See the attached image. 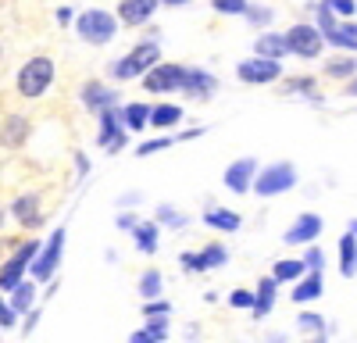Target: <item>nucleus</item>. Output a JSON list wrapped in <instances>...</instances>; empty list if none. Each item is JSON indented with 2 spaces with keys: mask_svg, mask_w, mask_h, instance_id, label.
<instances>
[{
  "mask_svg": "<svg viewBox=\"0 0 357 343\" xmlns=\"http://www.w3.org/2000/svg\"><path fill=\"white\" fill-rule=\"evenodd\" d=\"M161 65V47L154 43V40H143V43H136L126 57H118V61L111 65V75L118 79V82H129V79H143L151 68H158Z\"/></svg>",
  "mask_w": 357,
  "mask_h": 343,
  "instance_id": "nucleus-1",
  "label": "nucleus"
},
{
  "mask_svg": "<svg viewBox=\"0 0 357 343\" xmlns=\"http://www.w3.org/2000/svg\"><path fill=\"white\" fill-rule=\"evenodd\" d=\"M43 250V243L40 240H25V243H18V250L8 257L4 265H0V294H15L18 286L25 282V272L33 268V261H36V254Z\"/></svg>",
  "mask_w": 357,
  "mask_h": 343,
  "instance_id": "nucleus-2",
  "label": "nucleus"
},
{
  "mask_svg": "<svg viewBox=\"0 0 357 343\" xmlns=\"http://www.w3.org/2000/svg\"><path fill=\"white\" fill-rule=\"evenodd\" d=\"M50 82H54V61L47 54H36V57H29V61L22 65L15 86H18V93L25 100H36V97H43L50 90Z\"/></svg>",
  "mask_w": 357,
  "mask_h": 343,
  "instance_id": "nucleus-3",
  "label": "nucleus"
},
{
  "mask_svg": "<svg viewBox=\"0 0 357 343\" xmlns=\"http://www.w3.org/2000/svg\"><path fill=\"white\" fill-rule=\"evenodd\" d=\"M75 33H79L82 43L104 47V43H111L114 33H118V15H111V11H104V8H89V11H82V15L75 18Z\"/></svg>",
  "mask_w": 357,
  "mask_h": 343,
  "instance_id": "nucleus-4",
  "label": "nucleus"
},
{
  "mask_svg": "<svg viewBox=\"0 0 357 343\" xmlns=\"http://www.w3.org/2000/svg\"><path fill=\"white\" fill-rule=\"evenodd\" d=\"M296 168H293V161H272V165H261V172H257V179H254V197H282V193H289L293 186H296Z\"/></svg>",
  "mask_w": 357,
  "mask_h": 343,
  "instance_id": "nucleus-5",
  "label": "nucleus"
},
{
  "mask_svg": "<svg viewBox=\"0 0 357 343\" xmlns=\"http://www.w3.org/2000/svg\"><path fill=\"white\" fill-rule=\"evenodd\" d=\"M65 240H68L65 225H57L54 233H50V240L43 243V250L36 254L33 268H29V275H33V282H50V279H54L57 265H61V254H65Z\"/></svg>",
  "mask_w": 357,
  "mask_h": 343,
  "instance_id": "nucleus-6",
  "label": "nucleus"
},
{
  "mask_svg": "<svg viewBox=\"0 0 357 343\" xmlns=\"http://www.w3.org/2000/svg\"><path fill=\"white\" fill-rule=\"evenodd\" d=\"M100 129H97V147L107 151V154H122L126 143H129V129L122 122V111L111 107V111H100Z\"/></svg>",
  "mask_w": 357,
  "mask_h": 343,
  "instance_id": "nucleus-7",
  "label": "nucleus"
},
{
  "mask_svg": "<svg viewBox=\"0 0 357 343\" xmlns=\"http://www.w3.org/2000/svg\"><path fill=\"white\" fill-rule=\"evenodd\" d=\"M186 65H175V61H161L158 68H151L143 75V90L146 93H158V97H165V93H175V90H183V82H186Z\"/></svg>",
  "mask_w": 357,
  "mask_h": 343,
  "instance_id": "nucleus-8",
  "label": "nucleus"
},
{
  "mask_svg": "<svg viewBox=\"0 0 357 343\" xmlns=\"http://www.w3.org/2000/svg\"><path fill=\"white\" fill-rule=\"evenodd\" d=\"M286 43H289V54H296V57H304V61H311V57L321 54L325 36H321V29H318V25L296 22V25L286 29Z\"/></svg>",
  "mask_w": 357,
  "mask_h": 343,
  "instance_id": "nucleus-9",
  "label": "nucleus"
},
{
  "mask_svg": "<svg viewBox=\"0 0 357 343\" xmlns=\"http://www.w3.org/2000/svg\"><path fill=\"white\" fill-rule=\"evenodd\" d=\"M225 261H229L225 243H207V247H200V250H183V254H178V265H183V272H190V275H197V272H215V268H222Z\"/></svg>",
  "mask_w": 357,
  "mask_h": 343,
  "instance_id": "nucleus-10",
  "label": "nucleus"
},
{
  "mask_svg": "<svg viewBox=\"0 0 357 343\" xmlns=\"http://www.w3.org/2000/svg\"><path fill=\"white\" fill-rule=\"evenodd\" d=\"M321 233H325V218L314 215V211H304V215H296L293 225L282 233V243L286 247H311Z\"/></svg>",
  "mask_w": 357,
  "mask_h": 343,
  "instance_id": "nucleus-11",
  "label": "nucleus"
},
{
  "mask_svg": "<svg viewBox=\"0 0 357 343\" xmlns=\"http://www.w3.org/2000/svg\"><path fill=\"white\" fill-rule=\"evenodd\" d=\"M236 79L247 82V86H268V82H275L282 79V65L279 61H268V57H247V61L236 65Z\"/></svg>",
  "mask_w": 357,
  "mask_h": 343,
  "instance_id": "nucleus-12",
  "label": "nucleus"
},
{
  "mask_svg": "<svg viewBox=\"0 0 357 343\" xmlns=\"http://www.w3.org/2000/svg\"><path fill=\"white\" fill-rule=\"evenodd\" d=\"M257 172H261V165L254 161V158H236L225 172H222V183H225V190L229 193H254V179H257Z\"/></svg>",
  "mask_w": 357,
  "mask_h": 343,
  "instance_id": "nucleus-13",
  "label": "nucleus"
},
{
  "mask_svg": "<svg viewBox=\"0 0 357 343\" xmlns=\"http://www.w3.org/2000/svg\"><path fill=\"white\" fill-rule=\"evenodd\" d=\"M11 215L18 218L22 229H40L43 225V211H40V193H18L11 200Z\"/></svg>",
  "mask_w": 357,
  "mask_h": 343,
  "instance_id": "nucleus-14",
  "label": "nucleus"
},
{
  "mask_svg": "<svg viewBox=\"0 0 357 343\" xmlns=\"http://www.w3.org/2000/svg\"><path fill=\"white\" fill-rule=\"evenodd\" d=\"M158 8H161V0H122L114 15H118L122 25H146Z\"/></svg>",
  "mask_w": 357,
  "mask_h": 343,
  "instance_id": "nucleus-15",
  "label": "nucleus"
},
{
  "mask_svg": "<svg viewBox=\"0 0 357 343\" xmlns=\"http://www.w3.org/2000/svg\"><path fill=\"white\" fill-rule=\"evenodd\" d=\"M79 97H82V104L89 107V111H111V107H118V90H111V86H104V82H86L82 90H79Z\"/></svg>",
  "mask_w": 357,
  "mask_h": 343,
  "instance_id": "nucleus-16",
  "label": "nucleus"
},
{
  "mask_svg": "<svg viewBox=\"0 0 357 343\" xmlns=\"http://www.w3.org/2000/svg\"><path fill=\"white\" fill-rule=\"evenodd\" d=\"M254 297H257V300H254V311H250V314H254V319L261 322V319H268V314L275 311L279 282H275L272 275H261V279H257V286H254Z\"/></svg>",
  "mask_w": 357,
  "mask_h": 343,
  "instance_id": "nucleus-17",
  "label": "nucleus"
},
{
  "mask_svg": "<svg viewBox=\"0 0 357 343\" xmlns=\"http://www.w3.org/2000/svg\"><path fill=\"white\" fill-rule=\"evenodd\" d=\"M218 90V79L207 72V68H190L186 72V82H183V93L193 97V100H207V97H215Z\"/></svg>",
  "mask_w": 357,
  "mask_h": 343,
  "instance_id": "nucleus-18",
  "label": "nucleus"
},
{
  "mask_svg": "<svg viewBox=\"0 0 357 343\" xmlns=\"http://www.w3.org/2000/svg\"><path fill=\"white\" fill-rule=\"evenodd\" d=\"M204 225L215 229V233H240L243 215L240 211H229V208H218V204H207L204 208Z\"/></svg>",
  "mask_w": 357,
  "mask_h": 343,
  "instance_id": "nucleus-19",
  "label": "nucleus"
},
{
  "mask_svg": "<svg viewBox=\"0 0 357 343\" xmlns=\"http://www.w3.org/2000/svg\"><path fill=\"white\" fill-rule=\"evenodd\" d=\"M321 294H325V272H307L289 290V300L293 304H314V300H321Z\"/></svg>",
  "mask_w": 357,
  "mask_h": 343,
  "instance_id": "nucleus-20",
  "label": "nucleus"
},
{
  "mask_svg": "<svg viewBox=\"0 0 357 343\" xmlns=\"http://www.w3.org/2000/svg\"><path fill=\"white\" fill-rule=\"evenodd\" d=\"M268 275H272L279 286H282V282H286V286H296V282L307 275V265H304V257H279Z\"/></svg>",
  "mask_w": 357,
  "mask_h": 343,
  "instance_id": "nucleus-21",
  "label": "nucleus"
},
{
  "mask_svg": "<svg viewBox=\"0 0 357 343\" xmlns=\"http://www.w3.org/2000/svg\"><path fill=\"white\" fill-rule=\"evenodd\" d=\"M254 54L257 57H268V61H282L289 54V43H286V33H261L254 40Z\"/></svg>",
  "mask_w": 357,
  "mask_h": 343,
  "instance_id": "nucleus-22",
  "label": "nucleus"
},
{
  "mask_svg": "<svg viewBox=\"0 0 357 343\" xmlns=\"http://www.w3.org/2000/svg\"><path fill=\"white\" fill-rule=\"evenodd\" d=\"M29 132H33L29 119H22V114H8L4 125H0V143H4V147H22V143L29 139Z\"/></svg>",
  "mask_w": 357,
  "mask_h": 343,
  "instance_id": "nucleus-23",
  "label": "nucleus"
},
{
  "mask_svg": "<svg viewBox=\"0 0 357 343\" xmlns=\"http://www.w3.org/2000/svg\"><path fill=\"white\" fill-rule=\"evenodd\" d=\"M132 243L139 254H158V243H161V225L154 218H146L132 229Z\"/></svg>",
  "mask_w": 357,
  "mask_h": 343,
  "instance_id": "nucleus-24",
  "label": "nucleus"
},
{
  "mask_svg": "<svg viewBox=\"0 0 357 343\" xmlns=\"http://www.w3.org/2000/svg\"><path fill=\"white\" fill-rule=\"evenodd\" d=\"M336 250H340V275L343 279H354L357 275V236L354 233H343Z\"/></svg>",
  "mask_w": 357,
  "mask_h": 343,
  "instance_id": "nucleus-25",
  "label": "nucleus"
},
{
  "mask_svg": "<svg viewBox=\"0 0 357 343\" xmlns=\"http://www.w3.org/2000/svg\"><path fill=\"white\" fill-rule=\"evenodd\" d=\"M151 111H154V104H139V100L126 104V107H122L126 129H129V132H143L146 125H151Z\"/></svg>",
  "mask_w": 357,
  "mask_h": 343,
  "instance_id": "nucleus-26",
  "label": "nucleus"
},
{
  "mask_svg": "<svg viewBox=\"0 0 357 343\" xmlns=\"http://www.w3.org/2000/svg\"><path fill=\"white\" fill-rule=\"evenodd\" d=\"M183 114H186V107H178V104H172V100L154 104V111H151V125H154V129H175L178 122H183Z\"/></svg>",
  "mask_w": 357,
  "mask_h": 343,
  "instance_id": "nucleus-27",
  "label": "nucleus"
},
{
  "mask_svg": "<svg viewBox=\"0 0 357 343\" xmlns=\"http://www.w3.org/2000/svg\"><path fill=\"white\" fill-rule=\"evenodd\" d=\"M325 43H333L340 50H357V25L354 22H336L329 33H325Z\"/></svg>",
  "mask_w": 357,
  "mask_h": 343,
  "instance_id": "nucleus-28",
  "label": "nucleus"
},
{
  "mask_svg": "<svg viewBox=\"0 0 357 343\" xmlns=\"http://www.w3.org/2000/svg\"><path fill=\"white\" fill-rule=\"evenodd\" d=\"M36 286H40V282L25 279L15 294H8V307H11L15 314H29V311H33V300H36Z\"/></svg>",
  "mask_w": 357,
  "mask_h": 343,
  "instance_id": "nucleus-29",
  "label": "nucleus"
},
{
  "mask_svg": "<svg viewBox=\"0 0 357 343\" xmlns=\"http://www.w3.org/2000/svg\"><path fill=\"white\" fill-rule=\"evenodd\" d=\"M161 286H165L161 268H146V272L139 275V282H136V290H139L143 300H161Z\"/></svg>",
  "mask_w": 357,
  "mask_h": 343,
  "instance_id": "nucleus-30",
  "label": "nucleus"
},
{
  "mask_svg": "<svg viewBox=\"0 0 357 343\" xmlns=\"http://www.w3.org/2000/svg\"><path fill=\"white\" fill-rule=\"evenodd\" d=\"M296 329L311 340V336H325V333H329V322H325L318 311H301V314H296Z\"/></svg>",
  "mask_w": 357,
  "mask_h": 343,
  "instance_id": "nucleus-31",
  "label": "nucleus"
},
{
  "mask_svg": "<svg viewBox=\"0 0 357 343\" xmlns=\"http://www.w3.org/2000/svg\"><path fill=\"white\" fill-rule=\"evenodd\" d=\"M325 75L329 79H354L357 75V57H333V61H325Z\"/></svg>",
  "mask_w": 357,
  "mask_h": 343,
  "instance_id": "nucleus-32",
  "label": "nucleus"
},
{
  "mask_svg": "<svg viewBox=\"0 0 357 343\" xmlns=\"http://www.w3.org/2000/svg\"><path fill=\"white\" fill-rule=\"evenodd\" d=\"M154 222L165 225V229H186L190 215H186V211H178V208H172V204H161V208L154 211Z\"/></svg>",
  "mask_w": 357,
  "mask_h": 343,
  "instance_id": "nucleus-33",
  "label": "nucleus"
},
{
  "mask_svg": "<svg viewBox=\"0 0 357 343\" xmlns=\"http://www.w3.org/2000/svg\"><path fill=\"white\" fill-rule=\"evenodd\" d=\"M286 93H304L311 104H321V93L314 90V75H293L286 82Z\"/></svg>",
  "mask_w": 357,
  "mask_h": 343,
  "instance_id": "nucleus-34",
  "label": "nucleus"
},
{
  "mask_svg": "<svg viewBox=\"0 0 357 343\" xmlns=\"http://www.w3.org/2000/svg\"><path fill=\"white\" fill-rule=\"evenodd\" d=\"M168 326H172V319H146L143 322V336L151 343H165L168 340Z\"/></svg>",
  "mask_w": 357,
  "mask_h": 343,
  "instance_id": "nucleus-35",
  "label": "nucleus"
},
{
  "mask_svg": "<svg viewBox=\"0 0 357 343\" xmlns=\"http://www.w3.org/2000/svg\"><path fill=\"white\" fill-rule=\"evenodd\" d=\"M175 143V136H158V139H143L139 147H136V158H151V154H161V151H168Z\"/></svg>",
  "mask_w": 357,
  "mask_h": 343,
  "instance_id": "nucleus-36",
  "label": "nucleus"
},
{
  "mask_svg": "<svg viewBox=\"0 0 357 343\" xmlns=\"http://www.w3.org/2000/svg\"><path fill=\"white\" fill-rule=\"evenodd\" d=\"M139 314L143 319H172V304L168 300H143Z\"/></svg>",
  "mask_w": 357,
  "mask_h": 343,
  "instance_id": "nucleus-37",
  "label": "nucleus"
},
{
  "mask_svg": "<svg viewBox=\"0 0 357 343\" xmlns=\"http://www.w3.org/2000/svg\"><path fill=\"white\" fill-rule=\"evenodd\" d=\"M254 290H240V286H236V290L229 294V307H236V311H254Z\"/></svg>",
  "mask_w": 357,
  "mask_h": 343,
  "instance_id": "nucleus-38",
  "label": "nucleus"
},
{
  "mask_svg": "<svg viewBox=\"0 0 357 343\" xmlns=\"http://www.w3.org/2000/svg\"><path fill=\"white\" fill-rule=\"evenodd\" d=\"M211 8L218 11V15H247V0H211Z\"/></svg>",
  "mask_w": 357,
  "mask_h": 343,
  "instance_id": "nucleus-39",
  "label": "nucleus"
},
{
  "mask_svg": "<svg viewBox=\"0 0 357 343\" xmlns=\"http://www.w3.org/2000/svg\"><path fill=\"white\" fill-rule=\"evenodd\" d=\"M304 265H307V272H325V254H321L318 243H311L304 250Z\"/></svg>",
  "mask_w": 357,
  "mask_h": 343,
  "instance_id": "nucleus-40",
  "label": "nucleus"
},
{
  "mask_svg": "<svg viewBox=\"0 0 357 343\" xmlns=\"http://www.w3.org/2000/svg\"><path fill=\"white\" fill-rule=\"evenodd\" d=\"M272 15H275L272 8H254V4L247 8V22H250L254 29H268V22H272Z\"/></svg>",
  "mask_w": 357,
  "mask_h": 343,
  "instance_id": "nucleus-41",
  "label": "nucleus"
},
{
  "mask_svg": "<svg viewBox=\"0 0 357 343\" xmlns=\"http://www.w3.org/2000/svg\"><path fill=\"white\" fill-rule=\"evenodd\" d=\"M336 15H343V18H354V11H357V0H325Z\"/></svg>",
  "mask_w": 357,
  "mask_h": 343,
  "instance_id": "nucleus-42",
  "label": "nucleus"
},
{
  "mask_svg": "<svg viewBox=\"0 0 357 343\" xmlns=\"http://www.w3.org/2000/svg\"><path fill=\"white\" fill-rule=\"evenodd\" d=\"M118 229H126V233H132V229L139 225V218L132 215V211H122V215H118V222H114Z\"/></svg>",
  "mask_w": 357,
  "mask_h": 343,
  "instance_id": "nucleus-43",
  "label": "nucleus"
},
{
  "mask_svg": "<svg viewBox=\"0 0 357 343\" xmlns=\"http://www.w3.org/2000/svg\"><path fill=\"white\" fill-rule=\"evenodd\" d=\"M40 314H43L40 307H33V311H29V314H25V326H22V333H25V336H29V333H33V329H36V322H40Z\"/></svg>",
  "mask_w": 357,
  "mask_h": 343,
  "instance_id": "nucleus-44",
  "label": "nucleus"
},
{
  "mask_svg": "<svg viewBox=\"0 0 357 343\" xmlns=\"http://www.w3.org/2000/svg\"><path fill=\"white\" fill-rule=\"evenodd\" d=\"M75 172H79V179L89 176V158H86L82 151H75Z\"/></svg>",
  "mask_w": 357,
  "mask_h": 343,
  "instance_id": "nucleus-45",
  "label": "nucleus"
},
{
  "mask_svg": "<svg viewBox=\"0 0 357 343\" xmlns=\"http://www.w3.org/2000/svg\"><path fill=\"white\" fill-rule=\"evenodd\" d=\"M197 136H204V129H200V125H193V129H183V132L175 136V143H190V139H197Z\"/></svg>",
  "mask_w": 357,
  "mask_h": 343,
  "instance_id": "nucleus-46",
  "label": "nucleus"
},
{
  "mask_svg": "<svg viewBox=\"0 0 357 343\" xmlns=\"http://www.w3.org/2000/svg\"><path fill=\"white\" fill-rule=\"evenodd\" d=\"M15 322H18V314H15L11 307H4V311H0V326H4V329H11Z\"/></svg>",
  "mask_w": 357,
  "mask_h": 343,
  "instance_id": "nucleus-47",
  "label": "nucleus"
},
{
  "mask_svg": "<svg viewBox=\"0 0 357 343\" xmlns=\"http://www.w3.org/2000/svg\"><path fill=\"white\" fill-rule=\"evenodd\" d=\"M139 200H143L139 193H126L122 200H118V204H122V208H136V204H139Z\"/></svg>",
  "mask_w": 357,
  "mask_h": 343,
  "instance_id": "nucleus-48",
  "label": "nucleus"
},
{
  "mask_svg": "<svg viewBox=\"0 0 357 343\" xmlns=\"http://www.w3.org/2000/svg\"><path fill=\"white\" fill-rule=\"evenodd\" d=\"M264 343H289V336H286V333H268Z\"/></svg>",
  "mask_w": 357,
  "mask_h": 343,
  "instance_id": "nucleus-49",
  "label": "nucleus"
},
{
  "mask_svg": "<svg viewBox=\"0 0 357 343\" xmlns=\"http://www.w3.org/2000/svg\"><path fill=\"white\" fill-rule=\"evenodd\" d=\"M57 22L68 25V22H72V8H61V11H57Z\"/></svg>",
  "mask_w": 357,
  "mask_h": 343,
  "instance_id": "nucleus-50",
  "label": "nucleus"
},
{
  "mask_svg": "<svg viewBox=\"0 0 357 343\" xmlns=\"http://www.w3.org/2000/svg\"><path fill=\"white\" fill-rule=\"evenodd\" d=\"M343 93H347V97H357V75L347 82V90H343Z\"/></svg>",
  "mask_w": 357,
  "mask_h": 343,
  "instance_id": "nucleus-51",
  "label": "nucleus"
},
{
  "mask_svg": "<svg viewBox=\"0 0 357 343\" xmlns=\"http://www.w3.org/2000/svg\"><path fill=\"white\" fill-rule=\"evenodd\" d=\"M129 343H151V340H146V336H143V329H136V333L129 336Z\"/></svg>",
  "mask_w": 357,
  "mask_h": 343,
  "instance_id": "nucleus-52",
  "label": "nucleus"
},
{
  "mask_svg": "<svg viewBox=\"0 0 357 343\" xmlns=\"http://www.w3.org/2000/svg\"><path fill=\"white\" fill-rule=\"evenodd\" d=\"M161 4H168V8H183V4H190V0H161Z\"/></svg>",
  "mask_w": 357,
  "mask_h": 343,
  "instance_id": "nucleus-53",
  "label": "nucleus"
},
{
  "mask_svg": "<svg viewBox=\"0 0 357 343\" xmlns=\"http://www.w3.org/2000/svg\"><path fill=\"white\" fill-rule=\"evenodd\" d=\"M304 343H329V336H311V340H304Z\"/></svg>",
  "mask_w": 357,
  "mask_h": 343,
  "instance_id": "nucleus-54",
  "label": "nucleus"
},
{
  "mask_svg": "<svg viewBox=\"0 0 357 343\" xmlns=\"http://www.w3.org/2000/svg\"><path fill=\"white\" fill-rule=\"evenodd\" d=\"M347 233H354V236H357V218H350V229H347Z\"/></svg>",
  "mask_w": 357,
  "mask_h": 343,
  "instance_id": "nucleus-55",
  "label": "nucleus"
},
{
  "mask_svg": "<svg viewBox=\"0 0 357 343\" xmlns=\"http://www.w3.org/2000/svg\"><path fill=\"white\" fill-rule=\"evenodd\" d=\"M4 218H8V211H4V208H0V225H4Z\"/></svg>",
  "mask_w": 357,
  "mask_h": 343,
  "instance_id": "nucleus-56",
  "label": "nucleus"
},
{
  "mask_svg": "<svg viewBox=\"0 0 357 343\" xmlns=\"http://www.w3.org/2000/svg\"><path fill=\"white\" fill-rule=\"evenodd\" d=\"M4 307H8V300H4V297H0V311H4Z\"/></svg>",
  "mask_w": 357,
  "mask_h": 343,
  "instance_id": "nucleus-57",
  "label": "nucleus"
}]
</instances>
